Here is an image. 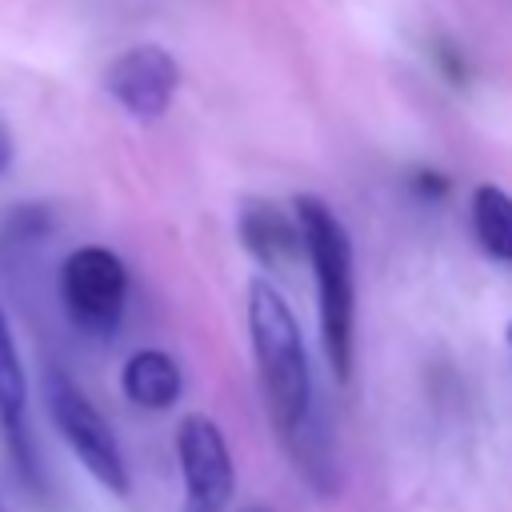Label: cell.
Wrapping results in <instances>:
<instances>
[{
    "label": "cell",
    "instance_id": "2",
    "mask_svg": "<svg viewBox=\"0 0 512 512\" xmlns=\"http://www.w3.org/2000/svg\"><path fill=\"white\" fill-rule=\"evenodd\" d=\"M292 216L300 228L304 256L312 260L316 296H320V328L324 352L336 380H348L352 368V332H356V284H352V240L336 212L320 196H296Z\"/></svg>",
    "mask_w": 512,
    "mask_h": 512
},
{
    "label": "cell",
    "instance_id": "5",
    "mask_svg": "<svg viewBox=\"0 0 512 512\" xmlns=\"http://www.w3.org/2000/svg\"><path fill=\"white\" fill-rule=\"evenodd\" d=\"M176 460L184 480L180 512H224L236 492V464L220 424L204 412H192L176 428Z\"/></svg>",
    "mask_w": 512,
    "mask_h": 512
},
{
    "label": "cell",
    "instance_id": "8",
    "mask_svg": "<svg viewBox=\"0 0 512 512\" xmlns=\"http://www.w3.org/2000/svg\"><path fill=\"white\" fill-rule=\"evenodd\" d=\"M240 240L244 248L264 264V268H280V264H292L304 244H300V228L296 220H288L284 208H276L272 200H248L240 208Z\"/></svg>",
    "mask_w": 512,
    "mask_h": 512
},
{
    "label": "cell",
    "instance_id": "14",
    "mask_svg": "<svg viewBox=\"0 0 512 512\" xmlns=\"http://www.w3.org/2000/svg\"><path fill=\"white\" fill-rule=\"evenodd\" d=\"M252 512H268V508H252Z\"/></svg>",
    "mask_w": 512,
    "mask_h": 512
},
{
    "label": "cell",
    "instance_id": "6",
    "mask_svg": "<svg viewBox=\"0 0 512 512\" xmlns=\"http://www.w3.org/2000/svg\"><path fill=\"white\" fill-rule=\"evenodd\" d=\"M180 88V64L160 44H132L104 68V92L136 120H160Z\"/></svg>",
    "mask_w": 512,
    "mask_h": 512
},
{
    "label": "cell",
    "instance_id": "4",
    "mask_svg": "<svg viewBox=\"0 0 512 512\" xmlns=\"http://www.w3.org/2000/svg\"><path fill=\"white\" fill-rule=\"evenodd\" d=\"M60 300L76 328L92 336H108L120 324L128 300L124 260L100 244L76 248L60 268Z\"/></svg>",
    "mask_w": 512,
    "mask_h": 512
},
{
    "label": "cell",
    "instance_id": "7",
    "mask_svg": "<svg viewBox=\"0 0 512 512\" xmlns=\"http://www.w3.org/2000/svg\"><path fill=\"white\" fill-rule=\"evenodd\" d=\"M0 428H4V440L20 472L36 484V456H32V436H28V380H24L20 352H16L4 308H0Z\"/></svg>",
    "mask_w": 512,
    "mask_h": 512
},
{
    "label": "cell",
    "instance_id": "10",
    "mask_svg": "<svg viewBox=\"0 0 512 512\" xmlns=\"http://www.w3.org/2000/svg\"><path fill=\"white\" fill-rule=\"evenodd\" d=\"M472 232L492 260L512 264V196L504 188L480 184L472 192Z\"/></svg>",
    "mask_w": 512,
    "mask_h": 512
},
{
    "label": "cell",
    "instance_id": "3",
    "mask_svg": "<svg viewBox=\"0 0 512 512\" xmlns=\"http://www.w3.org/2000/svg\"><path fill=\"white\" fill-rule=\"evenodd\" d=\"M44 400H48V416L56 432L64 436L72 456L88 468V476L104 484L112 496H128V464H124L120 440L112 424L104 420V412L88 400V392L68 372L52 368L44 380Z\"/></svg>",
    "mask_w": 512,
    "mask_h": 512
},
{
    "label": "cell",
    "instance_id": "9",
    "mask_svg": "<svg viewBox=\"0 0 512 512\" xmlns=\"http://www.w3.org/2000/svg\"><path fill=\"white\" fill-rule=\"evenodd\" d=\"M120 388L124 396L136 404V408H148V412H164L180 400V388H184V376H180V364L160 352V348H140L128 356L124 372H120Z\"/></svg>",
    "mask_w": 512,
    "mask_h": 512
},
{
    "label": "cell",
    "instance_id": "15",
    "mask_svg": "<svg viewBox=\"0 0 512 512\" xmlns=\"http://www.w3.org/2000/svg\"><path fill=\"white\" fill-rule=\"evenodd\" d=\"M0 512H4V508H0Z\"/></svg>",
    "mask_w": 512,
    "mask_h": 512
},
{
    "label": "cell",
    "instance_id": "1",
    "mask_svg": "<svg viewBox=\"0 0 512 512\" xmlns=\"http://www.w3.org/2000/svg\"><path fill=\"white\" fill-rule=\"evenodd\" d=\"M248 336H252V356L264 384L268 416L276 432L292 440L308 420L312 372H308V348H304L300 324L268 280L248 284Z\"/></svg>",
    "mask_w": 512,
    "mask_h": 512
},
{
    "label": "cell",
    "instance_id": "13",
    "mask_svg": "<svg viewBox=\"0 0 512 512\" xmlns=\"http://www.w3.org/2000/svg\"><path fill=\"white\" fill-rule=\"evenodd\" d=\"M508 344H512V324H508Z\"/></svg>",
    "mask_w": 512,
    "mask_h": 512
},
{
    "label": "cell",
    "instance_id": "12",
    "mask_svg": "<svg viewBox=\"0 0 512 512\" xmlns=\"http://www.w3.org/2000/svg\"><path fill=\"white\" fill-rule=\"evenodd\" d=\"M12 164V136H8V128L0 124V172Z\"/></svg>",
    "mask_w": 512,
    "mask_h": 512
},
{
    "label": "cell",
    "instance_id": "11",
    "mask_svg": "<svg viewBox=\"0 0 512 512\" xmlns=\"http://www.w3.org/2000/svg\"><path fill=\"white\" fill-rule=\"evenodd\" d=\"M412 192L436 200V196L448 192V176H440V172H432V168H420V172H412Z\"/></svg>",
    "mask_w": 512,
    "mask_h": 512
}]
</instances>
